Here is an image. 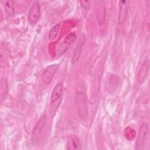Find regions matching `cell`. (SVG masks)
Listing matches in <instances>:
<instances>
[{
    "mask_svg": "<svg viewBox=\"0 0 150 150\" xmlns=\"http://www.w3.org/2000/svg\"><path fill=\"white\" fill-rule=\"evenodd\" d=\"M4 6L7 12L10 16H13L15 15V10L13 7V1L11 0L4 1Z\"/></svg>",
    "mask_w": 150,
    "mask_h": 150,
    "instance_id": "10",
    "label": "cell"
},
{
    "mask_svg": "<svg viewBox=\"0 0 150 150\" xmlns=\"http://www.w3.org/2000/svg\"><path fill=\"white\" fill-rule=\"evenodd\" d=\"M58 68V64H53L49 66L44 70L42 74V80L45 84L48 85L50 83Z\"/></svg>",
    "mask_w": 150,
    "mask_h": 150,
    "instance_id": "4",
    "label": "cell"
},
{
    "mask_svg": "<svg viewBox=\"0 0 150 150\" xmlns=\"http://www.w3.org/2000/svg\"><path fill=\"white\" fill-rule=\"evenodd\" d=\"M148 135V126L146 124L144 123L141 126L137 139L136 141V147L135 148L138 150L144 149L146 145V140Z\"/></svg>",
    "mask_w": 150,
    "mask_h": 150,
    "instance_id": "3",
    "label": "cell"
},
{
    "mask_svg": "<svg viewBox=\"0 0 150 150\" xmlns=\"http://www.w3.org/2000/svg\"><path fill=\"white\" fill-rule=\"evenodd\" d=\"M81 148L80 140L76 136H70L68 138L67 142V149H80Z\"/></svg>",
    "mask_w": 150,
    "mask_h": 150,
    "instance_id": "7",
    "label": "cell"
},
{
    "mask_svg": "<svg viewBox=\"0 0 150 150\" xmlns=\"http://www.w3.org/2000/svg\"><path fill=\"white\" fill-rule=\"evenodd\" d=\"M60 23H57L52 28V29L50 30L49 33V39L53 40L56 37L57 33L59 32V30L60 29Z\"/></svg>",
    "mask_w": 150,
    "mask_h": 150,
    "instance_id": "12",
    "label": "cell"
},
{
    "mask_svg": "<svg viewBox=\"0 0 150 150\" xmlns=\"http://www.w3.org/2000/svg\"><path fill=\"white\" fill-rule=\"evenodd\" d=\"M63 94V85L61 83L57 84L53 89L50 102L49 105V112L52 116H54L57 111L62 101Z\"/></svg>",
    "mask_w": 150,
    "mask_h": 150,
    "instance_id": "1",
    "label": "cell"
},
{
    "mask_svg": "<svg viewBox=\"0 0 150 150\" xmlns=\"http://www.w3.org/2000/svg\"><path fill=\"white\" fill-rule=\"evenodd\" d=\"M84 42V40H83L81 42L79 43L77 45V46L75 50H74V52L73 53L72 59L71 60V64L75 63L78 60V59H79L80 54L81 53V50H82V48H83V46Z\"/></svg>",
    "mask_w": 150,
    "mask_h": 150,
    "instance_id": "9",
    "label": "cell"
},
{
    "mask_svg": "<svg viewBox=\"0 0 150 150\" xmlns=\"http://www.w3.org/2000/svg\"><path fill=\"white\" fill-rule=\"evenodd\" d=\"M74 100L79 116L82 119H85L87 115V107L84 93L77 91L75 94Z\"/></svg>",
    "mask_w": 150,
    "mask_h": 150,
    "instance_id": "2",
    "label": "cell"
},
{
    "mask_svg": "<svg viewBox=\"0 0 150 150\" xmlns=\"http://www.w3.org/2000/svg\"><path fill=\"white\" fill-rule=\"evenodd\" d=\"M76 39V35L74 33H71L69 34L66 37L64 38L62 42L57 50L59 56L63 54L69 49V46H71L73 43Z\"/></svg>",
    "mask_w": 150,
    "mask_h": 150,
    "instance_id": "6",
    "label": "cell"
},
{
    "mask_svg": "<svg viewBox=\"0 0 150 150\" xmlns=\"http://www.w3.org/2000/svg\"><path fill=\"white\" fill-rule=\"evenodd\" d=\"M127 1H121L120 3V16H119V21L122 22L124 19V15H125L127 11V6L125 5V3Z\"/></svg>",
    "mask_w": 150,
    "mask_h": 150,
    "instance_id": "11",
    "label": "cell"
},
{
    "mask_svg": "<svg viewBox=\"0 0 150 150\" xmlns=\"http://www.w3.org/2000/svg\"><path fill=\"white\" fill-rule=\"evenodd\" d=\"M125 137L128 140H132L135 137V131L131 128L130 127H127L124 132Z\"/></svg>",
    "mask_w": 150,
    "mask_h": 150,
    "instance_id": "13",
    "label": "cell"
},
{
    "mask_svg": "<svg viewBox=\"0 0 150 150\" xmlns=\"http://www.w3.org/2000/svg\"><path fill=\"white\" fill-rule=\"evenodd\" d=\"M40 15L39 2L35 1L30 8L28 13V21L30 24H35L39 20Z\"/></svg>",
    "mask_w": 150,
    "mask_h": 150,
    "instance_id": "5",
    "label": "cell"
},
{
    "mask_svg": "<svg viewBox=\"0 0 150 150\" xmlns=\"http://www.w3.org/2000/svg\"><path fill=\"white\" fill-rule=\"evenodd\" d=\"M148 69H149V62L148 60H146L142 64L138 74V80L139 83H141L145 80L148 71Z\"/></svg>",
    "mask_w": 150,
    "mask_h": 150,
    "instance_id": "8",
    "label": "cell"
}]
</instances>
